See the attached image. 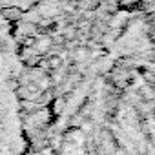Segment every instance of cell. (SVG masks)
<instances>
[{"instance_id":"cell-1","label":"cell","mask_w":155,"mask_h":155,"mask_svg":"<svg viewBox=\"0 0 155 155\" xmlns=\"http://www.w3.org/2000/svg\"><path fill=\"white\" fill-rule=\"evenodd\" d=\"M0 15H2L6 20H9V22H18L24 17V11L20 8H17V6H6V8H2Z\"/></svg>"},{"instance_id":"cell-2","label":"cell","mask_w":155,"mask_h":155,"mask_svg":"<svg viewBox=\"0 0 155 155\" xmlns=\"http://www.w3.org/2000/svg\"><path fill=\"white\" fill-rule=\"evenodd\" d=\"M60 64H62V58H60V57H57V55H55V57H51V58H49V68L57 69Z\"/></svg>"},{"instance_id":"cell-3","label":"cell","mask_w":155,"mask_h":155,"mask_svg":"<svg viewBox=\"0 0 155 155\" xmlns=\"http://www.w3.org/2000/svg\"><path fill=\"white\" fill-rule=\"evenodd\" d=\"M62 2H69V0H62Z\"/></svg>"}]
</instances>
